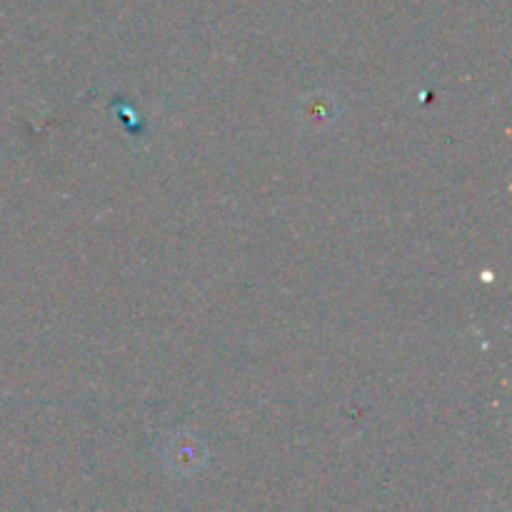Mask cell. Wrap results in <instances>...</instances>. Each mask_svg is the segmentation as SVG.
Returning a JSON list of instances; mask_svg holds the SVG:
<instances>
[{
    "mask_svg": "<svg viewBox=\"0 0 512 512\" xmlns=\"http://www.w3.org/2000/svg\"><path fill=\"white\" fill-rule=\"evenodd\" d=\"M195 448H200L198 440L195 438H185L180 440V443H175V450H173V465L175 468H195V463H200L203 460V453H198Z\"/></svg>",
    "mask_w": 512,
    "mask_h": 512,
    "instance_id": "obj_1",
    "label": "cell"
}]
</instances>
